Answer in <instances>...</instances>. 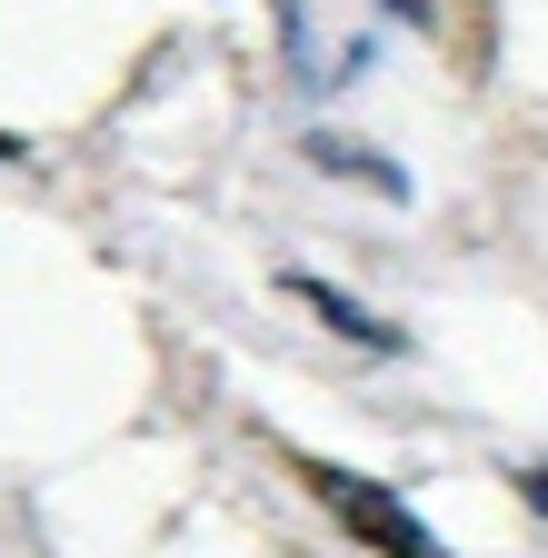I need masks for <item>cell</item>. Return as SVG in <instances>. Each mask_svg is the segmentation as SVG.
Returning a JSON list of instances; mask_svg holds the SVG:
<instances>
[{
    "label": "cell",
    "mask_w": 548,
    "mask_h": 558,
    "mask_svg": "<svg viewBox=\"0 0 548 558\" xmlns=\"http://www.w3.org/2000/svg\"><path fill=\"white\" fill-rule=\"evenodd\" d=\"M319 160H329V170H350V180H369V190H389V199L409 190V180H399V170H389L379 150H350V140H319Z\"/></svg>",
    "instance_id": "obj_3"
},
{
    "label": "cell",
    "mask_w": 548,
    "mask_h": 558,
    "mask_svg": "<svg viewBox=\"0 0 548 558\" xmlns=\"http://www.w3.org/2000/svg\"><path fill=\"white\" fill-rule=\"evenodd\" d=\"M290 290H300V300H309V310H319V319H329L339 339H360V349H399V329H389V319H369V310H360L350 290H329V279H309V269L290 279Z\"/></svg>",
    "instance_id": "obj_2"
},
{
    "label": "cell",
    "mask_w": 548,
    "mask_h": 558,
    "mask_svg": "<svg viewBox=\"0 0 548 558\" xmlns=\"http://www.w3.org/2000/svg\"><path fill=\"white\" fill-rule=\"evenodd\" d=\"M300 478H309L319 499L339 509V529H350L360 548H379V558H449V548H439V529H429L419 509H409V499H389V488H369L360 469H329V459H309Z\"/></svg>",
    "instance_id": "obj_1"
},
{
    "label": "cell",
    "mask_w": 548,
    "mask_h": 558,
    "mask_svg": "<svg viewBox=\"0 0 548 558\" xmlns=\"http://www.w3.org/2000/svg\"><path fill=\"white\" fill-rule=\"evenodd\" d=\"M519 499H528V509L548 519V459H538V469H519Z\"/></svg>",
    "instance_id": "obj_4"
},
{
    "label": "cell",
    "mask_w": 548,
    "mask_h": 558,
    "mask_svg": "<svg viewBox=\"0 0 548 558\" xmlns=\"http://www.w3.org/2000/svg\"><path fill=\"white\" fill-rule=\"evenodd\" d=\"M0 160H21V140H11V130H0Z\"/></svg>",
    "instance_id": "obj_5"
},
{
    "label": "cell",
    "mask_w": 548,
    "mask_h": 558,
    "mask_svg": "<svg viewBox=\"0 0 548 558\" xmlns=\"http://www.w3.org/2000/svg\"><path fill=\"white\" fill-rule=\"evenodd\" d=\"M399 11H429V0H399Z\"/></svg>",
    "instance_id": "obj_6"
}]
</instances>
